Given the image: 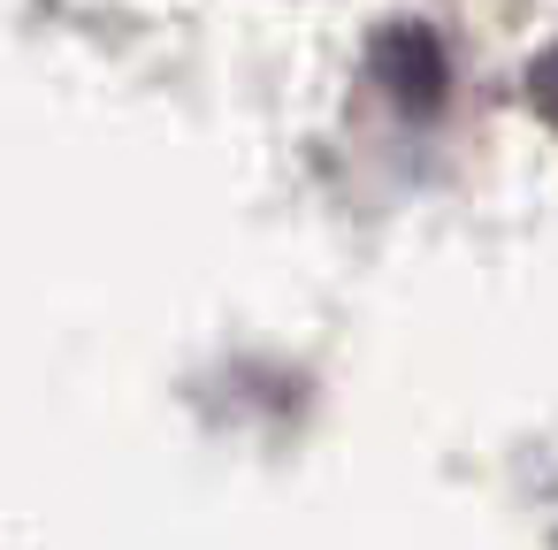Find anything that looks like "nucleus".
Returning <instances> with one entry per match:
<instances>
[{"label":"nucleus","instance_id":"nucleus-2","mask_svg":"<svg viewBox=\"0 0 558 550\" xmlns=\"http://www.w3.org/2000/svg\"><path fill=\"white\" fill-rule=\"evenodd\" d=\"M527 100H535V115H550V123H558V47L527 70Z\"/></svg>","mask_w":558,"mask_h":550},{"label":"nucleus","instance_id":"nucleus-1","mask_svg":"<svg viewBox=\"0 0 558 550\" xmlns=\"http://www.w3.org/2000/svg\"><path fill=\"white\" fill-rule=\"evenodd\" d=\"M375 77L383 93L405 108V115H436L444 108V85H451V62H444V39L428 24H390L375 39Z\"/></svg>","mask_w":558,"mask_h":550}]
</instances>
